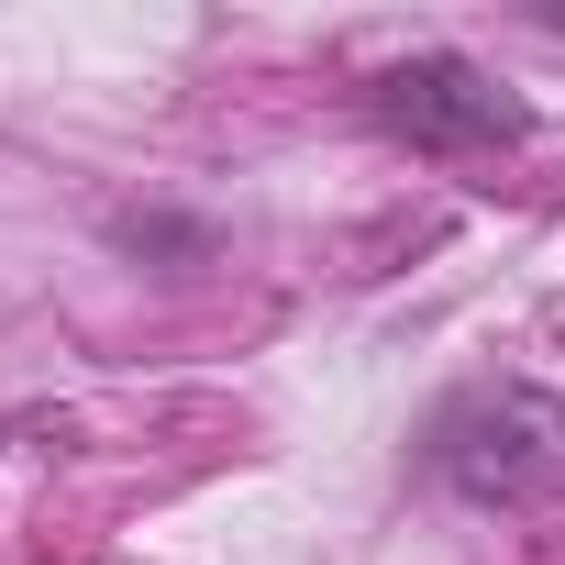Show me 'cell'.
<instances>
[{"label":"cell","mask_w":565,"mask_h":565,"mask_svg":"<svg viewBox=\"0 0 565 565\" xmlns=\"http://www.w3.org/2000/svg\"><path fill=\"white\" fill-rule=\"evenodd\" d=\"M543 23H554V34H565V12H543Z\"/></svg>","instance_id":"obj_3"},{"label":"cell","mask_w":565,"mask_h":565,"mask_svg":"<svg viewBox=\"0 0 565 565\" xmlns=\"http://www.w3.org/2000/svg\"><path fill=\"white\" fill-rule=\"evenodd\" d=\"M422 466H433L466 510H499V521L554 510V499H565V399L532 388V377H477V388H455V399L433 411Z\"/></svg>","instance_id":"obj_1"},{"label":"cell","mask_w":565,"mask_h":565,"mask_svg":"<svg viewBox=\"0 0 565 565\" xmlns=\"http://www.w3.org/2000/svg\"><path fill=\"white\" fill-rule=\"evenodd\" d=\"M377 122L411 156H488V145H521L532 134V111L477 56H399V67H377Z\"/></svg>","instance_id":"obj_2"}]
</instances>
